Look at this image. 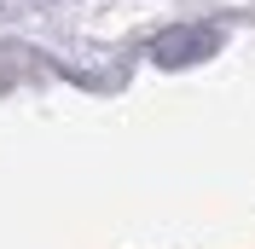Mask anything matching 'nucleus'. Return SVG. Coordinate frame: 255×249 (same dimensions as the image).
I'll return each instance as SVG.
<instances>
[{
    "mask_svg": "<svg viewBox=\"0 0 255 249\" xmlns=\"http://www.w3.org/2000/svg\"><path fill=\"white\" fill-rule=\"evenodd\" d=\"M215 52H221V29H209V23H174L151 41V64H162V70H186Z\"/></svg>",
    "mask_w": 255,
    "mask_h": 249,
    "instance_id": "1",
    "label": "nucleus"
}]
</instances>
